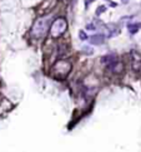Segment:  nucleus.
I'll return each mask as SVG.
<instances>
[{"label": "nucleus", "instance_id": "f257e3e1", "mask_svg": "<svg viewBox=\"0 0 141 152\" xmlns=\"http://www.w3.org/2000/svg\"><path fill=\"white\" fill-rule=\"evenodd\" d=\"M50 26L51 25H50V19H49V17L39 18L34 23V25L31 28V35L34 38H43L50 30Z\"/></svg>", "mask_w": 141, "mask_h": 152}, {"label": "nucleus", "instance_id": "f03ea898", "mask_svg": "<svg viewBox=\"0 0 141 152\" xmlns=\"http://www.w3.org/2000/svg\"><path fill=\"white\" fill-rule=\"evenodd\" d=\"M66 28H67V23L64 18L55 19L50 26V35L52 38H59L60 35H63L65 33Z\"/></svg>", "mask_w": 141, "mask_h": 152}, {"label": "nucleus", "instance_id": "7ed1b4c3", "mask_svg": "<svg viewBox=\"0 0 141 152\" xmlns=\"http://www.w3.org/2000/svg\"><path fill=\"white\" fill-rule=\"evenodd\" d=\"M90 43L94 45H100L105 43V35L104 34H95V35L90 37Z\"/></svg>", "mask_w": 141, "mask_h": 152}, {"label": "nucleus", "instance_id": "20e7f679", "mask_svg": "<svg viewBox=\"0 0 141 152\" xmlns=\"http://www.w3.org/2000/svg\"><path fill=\"white\" fill-rule=\"evenodd\" d=\"M109 69L111 70V72H114V73H120V72L123 70V64L119 63V62L116 60V62L109 64Z\"/></svg>", "mask_w": 141, "mask_h": 152}, {"label": "nucleus", "instance_id": "39448f33", "mask_svg": "<svg viewBox=\"0 0 141 152\" xmlns=\"http://www.w3.org/2000/svg\"><path fill=\"white\" fill-rule=\"evenodd\" d=\"M116 55L115 54H111V55H105L104 58H102V62L104 63H109V64H111L114 62H116Z\"/></svg>", "mask_w": 141, "mask_h": 152}, {"label": "nucleus", "instance_id": "423d86ee", "mask_svg": "<svg viewBox=\"0 0 141 152\" xmlns=\"http://www.w3.org/2000/svg\"><path fill=\"white\" fill-rule=\"evenodd\" d=\"M139 28H140L139 24H129V25H127V30H129V33H131V34L138 33Z\"/></svg>", "mask_w": 141, "mask_h": 152}, {"label": "nucleus", "instance_id": "0eeeda50", "mask_svg": "<svg viewBox=\"0 0 141 152\" xmlns=\"http://www.w3.org/2000/svg\"><path fill=\"white\" fill-rule=\"evenodd\" d=\"M105 10H106V6H105V5H100V6H97V9H96V11H95V14H96L97 17H99V15L102 14Z\"/></svg>", "mask_w": 141, "mask_h": 152}, {"label": "nucleus", "instance_id": "6e6552de", "mask_svg": "<svg viewBox=\"0 0 141 152\" xmlns=\"http://www.w3.org/2000/svg\"><path fill=\"white\" fill-rule=\"evenodd\" d=\"M79 38H80L81 40H86L89 37L86 35V33L84 32V30H79Z\"/></svg>", "mask_w": 141, "mask_h": 152}, {"label": "nucleus", "instance_id": "1a4fd4ad", "mask_svg": "<svg viewBox=\"0 0 141 152\" xmlns=\"http://www.w3.org/2000/svg\"><path fill=\"white\" fill-rule=\"evenodd\" d=\"M86 29H87V30H95L96 28H95V25L93 24V23H91V24H87V25H86Z\"/></svg>", "mask_w": 141, "mask_h": 152}, {"label": "nucleus", "instance_id": "9d476101", "mask_svg": "<svg viewBox=\"0 0 141 152\" xmlns=\"http://www.w3.org/2000/svg\"><path fill=\"white\" fill-rule=\"evenodd\" d=\"M129 1H130V0H121V3H123V4H127Z\"/></svg>", "mask_w": 141, "mask_h": 152}, {"label": "nucleus", "instance_id": "9b49d317", "mask_svg": "<svg viewBox=\"0 0 141 152\" xmlns=\"http://www.w3.org/2000/svg\"><path fill=\"white\" fill-rule=\"evenodd\" d=\"M87 1H90V3H93V1H95V0H87Z\"/></svg>", "mask_w": 141, "mask_h": 152}]
</instances>
